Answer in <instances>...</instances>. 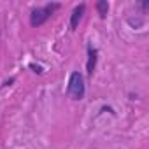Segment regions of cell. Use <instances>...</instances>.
<instances>
[{"label": "cell", "instance_id": "obj_4", "mask_svg": "<svg viewBox=\"0 0 149 149\" xmlns=\"http://www.w3.org/2000/svg\"><path fill=\"white\" fill-rule=\"evenodd\" d=\"M97 54L98 51L93 47V46H88V65H86V72H88V76L91 77L93 76V72H95V67H97Z\"/></svg>", "mask_w": 149, "mask_h": 149}, {"label": "cell", "instance_id": "obj_3", "mask_svg": "<svg viewBox=\"0 0 149 149\" xmlns=\"http://www.w3.org/2000/svg\"><path fill=\"white\" fill-rule=\"evenodd\" d=\"M84 11H86V6H84V4L77 6L76 9L72 11V16H70V30H76V28H77V25H79V21H81Z\"/></svg>", "mask_w": 149, "mask_h": 149}, {"label": "cell", "instance_id": "obj_5", "mask_svg": "<svg viewBox=\"0 0 149 149\" xmlns=\"http://www.w3.org/2000/svg\"><path fill=\"white\" fill-rule=\"evenodd\" d=\"M97 11H98L100 18H105L107 11H109V4L105 2V0H100V2H97Z\"/></svg>", "mask_w": 149, "mask_h": 149}, {"label": "cell", "instance_id": "obj_2", "mask_svg": "<svg viewBox=\"0 0 149 149\" xmlns=\"http://www.w3.org/2000/svg\"><path fill=\"white\" fill-rule=\"evenodd\" d=\"M67 93L72 100H83L84 93H86V84H84V77L81 72H72L70 79H68V86H67Z\"/></svg>", "mask_w": 149, "mask_h": 149}, {"label": "cell", "instance_id": "obj_6", "mask_svg": "<svg viewBox=\"0 0 149 149\" xmlns=\"http://www.w3.org/2000/svg\"><path fill=\"white\" fill-rule=\"evenodd\" d=\"M30 68H32L33 72H37V74H40V72H42V67H40V65H35V63H32V65H30Z\"/></svg>", "mask_w": 149, "mask_h": 149}, {"label": "cell", "instance_id": "obj_1", "mask_svg": "<svg viewBox=\"0 0 149 149\" xmlns=\"http://www.w3.org/2000/svg\"><path fill=\"white\" fill-rule=\"evenodd\" d=\"M60 9V4L58 2H53V4H46V6H42V7H37V9H33L32 11V14H30V25L32 26H42L56 11Z\"/></svg>", "mask_w": 149, "mask_h": 149}]
</instances>
